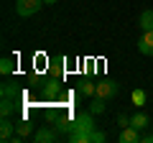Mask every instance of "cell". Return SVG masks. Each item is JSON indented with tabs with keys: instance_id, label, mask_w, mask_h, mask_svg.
Here are the masks:
<instances>
[{
	"instance_id": "cell-13",
	"label": "cell",
	"mask_w": 153,
	"mask_h": 143,
	"mask_svg": "<svg viewBox=\"0 0 153 143\" xmlns=\"http://www.w3.org/2000/svg\"><path fill=\"white\" fill-rule=\"evenodd\" d=\"M138 28H140V31H153V10H151V8L140 13V18H138Z\"/></svg>"
},
{
	"instance_id": "cell-2",
	"label": "cell",
	"mask_w": 153,
	"mask_h": 143,
	"mask_svg": "<svg viewBox=\"0 0 153 143\" xmlns=\"http://www.w3.org/2000/svg\"><path fill=\"white\" fill-rule=\"evenodd\" d=\"M41 5H46L44 0H16V16L21 18H31L41 10Z\"/></svg>"
},
{
	"instance_id": "cell-16",
	"label": "cell",
	"mask_w": 153,
	"mask_h": 143,
	"mask_svg": "<svg viewBox=\"0 0 153 143\" xmlns=\"http://www.w3.org/2000/svg\"><path fill=\"white\" fill-rule=\"evenodd\" d=\"M64 56H59V59H54L49 64V72H51V77H64Z\"/></svg>"
},
{
	"instance_id": "cell-7",
	"label": "cell",
	"mask_w": 153,
	"mask_h": 143,
	"mask_svg": "<svg viewBox=\"0 0 153 143\" xmlns=\"http://www.w3.org/2000/svg\"><path fill=\"white\" fill-rule=\"evenodd\" d=\"M13 136H16V123H13L10 118H3V120H0V141L8 143Z\"/></svg>"
},
{
	"instance_id": "cell-17",
	"label": "cell",
	"mask_w": 153,
	"mask_h": 143,
	"mask_svg": "<svg viewBox=\"0 0 153 143\" xmlns=\"http://www.w3.org/2000/svg\"><path fill=\"white\" fill-rule=\"evenodd\" d=\"M0 72H3V74H13V72H16V61L10 59V56H3V59H0Z\"/></svg>"
},
{
	"instance_id": "cell-20",
	"label": "cell",
	"mask_w": 153,
	"mask_h": 143,
	"mask_svg": "<svg viewBox=\"0 0 153 143\" xmlns=\"http://www.w3.org/2000/svg\"><path fill=\"white\" fill-rule=\"evenodd\" d=\"M130 125V118L128 115H117V128H128Z\"/></svg>"
},
{
	"instance_id": "cell-12",
	"label": "cell",
	"mask_w": 153,
	"mask_h": 143,
	"mask_svg": "<svg viewBox=\"0 0 153 143\" xmlns=\"http://www.w3.org/2000/svg\"><path fill=\"white\" fill-rule=\"evenodd\" d=\"M18 107V100H10V97H3L0 100V115L3 118H10Z\"/></svg>"
},
{
	"instance_id": "cell-21",
	"label": "cell",
	"mask_w": 153,
	"mask_h": 143,
	"mask_svg": "<svg viewBox=\"0 0 153 143\" xmlns=\"http://www.w3.org/2000/svg\"><path fill=\"white\" fill-rule=\"evenodd\" d=\"M143 143H153V133H146V136H140Z\"/></svg>"
},
{
	"instance_id": "cell-8",
	"label": "cell",
	"mask_w": 153,
	"mask_h": 143,
	"mask_svg": "<svg viewBox=\"0 0 153 143\" xmlns=\"http://www.w3.org/2000/svg\"><path fill=\"white\" fill-rule=\"evenodd\" d=\"M76 89H79L82 97H94L97 95V82H92V79H79L76 82Z\"/></svg>"
},
{
	"instance_id": "cell-6",
	"label": "cell",
	"mask_w": 153,
	"mask_h": 143,
	"mask_svg": "<svg viewBox=\"0 0 153 143\" xmlns=\"http://www.w3.org/2000/svg\"><path fill=\"white\" fill-rule=\"evenodd\" d=\"M138 51L143 56H153V31H143V36L138 39Z\"/></svg>"
},
{
	"instance_id": "cell-10",
	"label": "cell",
	"mask_w": 153,
	"mask_h": 143,
	"mask_svg": "<svg viewBox=\"0 0 153 143\" xmlns=\"http://www.w3.org/2000/svg\"><path fill=\"white\" fill-rule=\"evenodd\" d=\"M130 125L135 128V130H146V128L151 125V118H148L143 110H138L135 115H130Z\"/></svg>"
},
{
	"instance_id": "cell-9",
	"label": "cell",
	"mask_w": 153,
	"mask_h": 143,
	"mask_svg": "<svg viewBox=\"0 0 153 143\" xmlns=\"http://www.w3.org/2000/svg\"><path fill=\"white\" fill-rule=\"evenodd\" d=\"M117 141H120V143H138V141H140V130H135L133 125H128V128H123V130H120Z\"/></svg>"
},
{
	"instance_id": "cell-4",
	"label": "cell",
	"mask_w": 153,
	"mask_h": 143,
	"mask_svg": "<svg viewBox=\"0 0 153 143\" xmlns=\"http://www.w3.org/2000/svg\"><path fill=\"white\" fill-rule=\"evenodd\" d=\"M74 128H76V130H84V133H92L94 130V115L89 110L74 115Z\"/></svg>"
},
{
	"instance_id": "cell-11",
	"label": "cell",
	"mask_w": 153,
	"mask_h": 143,
	"mask_svg": "<svg viewBox=\"0 0 153 143\" xmlns=\"http://www.w3.org/2000/svg\"><path fill=\"white\" fill-rule=\"evenodd\" d=\"M87 110L92 112V115H102L105 110H107V100H102V97H89V105H87Z\"/></svg>"
},
{
	"instance_id": "cell-18",
	"label": "cell",
	"mask_w": 153,
	"mask_h": 143,
	"mask_svg": "<svg viewBox=\"0 0 153 143\" xmlns=\"http://www.w3.org/2000/svg\"><path fill=\"white\" fill-rule=\"evenodd\" d=\"M133 105H135V107H143V105H146V100H148V95L143 92V89H133Z\"/></svg>"
},
{
	"instance_id": "cell-1",
	"label": "cell",
	"mask_w": 153,
	"mask_h": 143,
	"mask_svg": "<svg viewBox=\"0 0 153 143\" xmlns=\"http://www.w3.org/2000/svg\"><path fill=\"white\" fill-rule=\"evenodd\" d=\"M41 95H44V100H61V95H64V84H61V77H51L46 79L44 84H41Z\"/></svg>"
},
{
	"instance_id": "cell-22",
	"label": "cell",
	"mask_w": 153,
	"mask_h": 143,
	"mask_svg": "<svg viewBox=\"0 0 153 143\" xmlns=\"http://www.w3.org/2000/svg\"><path fill=\"white\" fill-rule=\"evenodd\" d=\"M46 5H56V3H59V0H44Z\"/></svg>"
},
{
	"instance_id": "cell-14",
	"label": "cell",
	"mask_w": 153,
	"mask_h": 143,
	"mask_svg": "<svg viewBox=\"0 0 153 143\" xmlns=\"http://www.w3.org/2000/svg\"><path fill=\"white\" fill-rule=\"evenodd\" d=\"M16 133H18L21 138H31L36 130H33V123H31V120H18V123H16Z\"/></svg>"
},
{
	"instance_id": "cell-23",
	"label": "cell",
	"mask_w": 153,
	"mask_h": 143,
	"mask_svg": "<svg viewBox=\"0 0 153 143\" xmlns=\"http://www.w3.org/2000/svg\"><path fill=\"white\" fill-rule=\"evenodd\" d=\"M151 130H153V120H151Z\"/></svg>"
},
{
	"instance_id": "cell-19",
	"label": "cell",
	"mask_w": 153,
	"mask_h": 143,
	"mask_svg": "<svg viewBox=\"0 0 153 143\" xmlns=\"http://www.w3.org/2000/svg\"><path fill=\"white\" fill-rule=\"evenodd\" d=\"M105 138H107V136H105V133H100L97 128H94V130H92V136H89V143H102Z\"/></svg>"
},
{
	"instance_id": "cell-5",
	"label": "cell",
	"mask_w": 153,
	"mask_h": 143,
	"mask_svg": "<svg viewBox=\"0 0 153 143\" xmlns=\"http://www.w3.org/2000/svg\"><path fill=\"white\" fill-rule=\"evenodd\" d=\"M31 138H33L36 143H54L56 138H59V130H54L51 125H44V128H38Z\"/></svg>"
},
{
	"instance_id": "cell-3",
	"label": "cell",
	"mask_w": 153,
	"mask_h": 143,
	"mask_svg": "<svg viewBox=\"0 0 153 143\" xmlns=\"http://www.w3.org/2000/svg\"><path fill=\"white\" fill-rule=\"evenodd\" d=\"M117 92H120V84L115 82V79H100L97 82V97L110 102L112 97H117Z\"/></svg>"
},
{
	"instance_id": "cell-15",
	"label": "cell",
	"mask_w": 153,
	"mask_h": 143,
	"mask_svg": "<svg viewBox=\"0 0 153 143\" xmlns=\"http://www.w3.org/2000/svg\"><path fill=\"white\" fill-rule=\"evenodd\" d=\"M0 95H3V97H10V100H21V87L5 82V84H3V89H0Z\"/></svg>"
}]
</instances>
